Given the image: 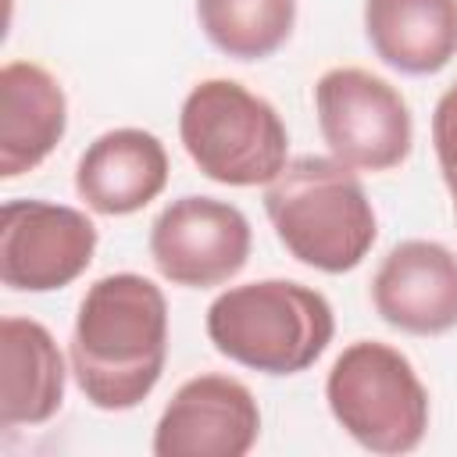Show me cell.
<instances>
[{
  "instance_id": "cell-8",
  "label": "cell",
  "mask_w": 457,
  "mask_h": 457,
  "mask_svg": "<svg viewBox=\"0 0 457 457\" xmlns=\"http://www.w3.org/2000/svg\"><path fill=\"white\" fill-rule=\"evenodd\" d=\"M96 253V225L64 204L7 200L0 211V278L18 293L75 282Z\"/></svg>"
},
{
  "instance_id": "cell-17",
  "label": "cell",
  "mask_w": 457,
  "mask_h": 457,
  "mask_svg": "<svg viewBox=\"0 0 457 457\" xmlns=\"http://www.w3.org/2000/svg\"><path fill=\"white\" fill-rule=\"evenodd\" d=\"M450 193H453V214H457V186H453V189H450Z\"/></svg>"
},
{
  "instance_id": "cell-15",
  "label": "cell",
  "mask_w": 457,
  "mask_h": 457,
  "mask_svg": "<svg viewBox=\"0 0 457 457\" xmlns=\"http://www.w3.org/2000/svg\"><path fill=\"white\" fill-rule=\"evenodd\" d=\"M211 46L236 61L271 57L296 25V0H196Z\"/></svg>"
},
{
  "instance_id": "cell-12",
  "label": "cell",
  "mask_w": 457,
  "mask_h": 457,
  "mask_svg": "<svg viewBox=\"0 0 457 457\" xmlns=\"http://www.w3.org/2000/svg\"><path fill=\"white\" fill-rule=\"evenodd\" d=\"M68 129V100L61 82L32 64L0 68V175L18 179L43 164Z\"/></svg>"
},
{
  "instance_id": "cell-14",
  "label": "cell",
  "mask_w": 457,
  "mask_h": 457,
  "mask_svg": "<svg viewBox=\"0 0 457 457\" xmlns=\"http://www.w3.org/2000/svg\"><path fill=\"white\" fill-rule=\"evenodd\" d=\"M364 32L389 68L436 75L457 57V0H364Z\"/></svg>"
},
{
  "instance_id": "cell-6",
  "label": "cell",
  "mask_w": 457,
  "mask_h": 457,
  "mask_svg": "<svg viewBox=\"0 0 457 457\" xmlns=\"http://www.w3.org/2000/svg\"><path fill=\"white\" fill-rule=\"evenodd\" d=\"M314 111L332 157L353 171H389L411 154L414 121L407 100L364 68H328L314 82Z\"/></svg>"
},
{
  "instance_id": "cell-7",
  "label": "cell",
  "mask_w": 457,
  "mask_h": 457,
  "mask_svg": "<svg viewBox=\"0 0 457 457\" xmlns=\"http://www.w3.org/2000/svg\"><path fill=\"white\" fill-rule=\"evenodd\" d=\"M253 246L239 207L214 196H179L150 225V257L171 286L211 289L243 271Z\"/></svg>"
},
{
  "instance_id": "cell-3",
  "label": "cell",
  "mask_w": 457,
  "mask_h": 457,
  "mask_svg": "<svg viewBox=\"0 0 457 457\" xmlns=\"http://www.w3.org/2000/svg\"><path fill=\"white\" fill-rule=\"evenodd\" d=\"M214 350L261 375L307 371L336 336L332 303L293 278L243 282L207 307Z\"/></svg>"
},
{
  "instance_id": "cell-9",
  "label": "cell",
  "mask_w": 457,
  "mask_h": 457,
  "mask_svg": "<svg viewBox=\"0 0 457 457\" xmlns=\"http://www.w3.org/2000/svg\"><path fill=\"white\" fill-rule=\"evenodd\" d=\"M261 436L253 393L228 375H196L175 389L154 428L157 457H243Z\"/></svg>"
},
{
  "instance_id": "cell-16",
  "label": "cell",
  "mask_w": 457,
  "mask_h": 457,
  "mask_svg": "<svg viewBox=\"0 0 457 457\" xmlns=\"http://www.w3.org/2000/svg\"><path fill=\"white\" fill-rule=\"evenodd\" d=\"M432 146L439 157L443 182L453 189L457 186V82L439 96L432 111Z\"/></svg>"
},
{
  "instance_id": "cell-11",
  "label": "cell",
  "mask_w": 457,
  "mask_h": 457,
  "mask_svg": "<svg viewBox=\"0 0 457 457\" xmlns=\"http://www.w3.org/2000/svg\"><path fill=\"white\" fill-rule=\"evenodd\" d=\"M168 186V150L146 129L96 136L75 168V193L89 211L121 218L143 211Z\"/></svg>"
},
{
  "instance_id": "cell-13",
  "label": "cell",
  "mask_w": 457,
  "mask_h": 457,
  "mask_svg": "<svg viewBox=\"0 0 457 457\" xmlns=\"http://www.w3.org/2000/svg\"><path fill=\"white\" fill-rule=\"evenodd\" d=\"M64 403V357L32 318L0 321V425H43Z\"/></svg>"
},
{
  "instance_id": "cell-4",
  "label": "cell",
  "mask_w": 457,
  "mask_h": 457,
  "mask_svg": "<svg viewBox=\"0 0 457 457\" xmlns=\"http://www.w3.org/2000/svg\"><path fill=\"white\" fill-rule=\"evenodd\" d=\"M189 161L221 186H268L289 161V132L278 111L232 79H204L179 114Z\"/></svg>"
},
{
  "instance_id": "cell-1",
  "label": "cell",
  "mask_w": 457,
  "mask_h": 457,
  "mask_svg": "<svg viewBox=\"0 0 457 457\" xmlns=\"http://www.w3.org/2000/svg\"><path fill=\"white\" fill-rule=\"evenodd\" d=\"M71 375L100 411H132L161 382L168 361V300L136 271L96 278L75 314Z\"/></svg>"
},
{
  "instance_id": "cell-2",
  "label": "cell",
  "mask_w": 457,
  "mask_h": 457,
  "mask_svg": "<svg viewBox=\"0 0 457 457\" xmlns=\"http://www.w3.org/2000/svg\"><path fill=\"white\" fill-rule=\"evenodd\" d=\"M264 211L278 243L307 268L325 275L353 271L375 236V207L353 175L336 157H296L264 189Z\"/></svg>"
},
{
  "instance_id": "cell-10",
  "label": "cell",
  "mask_w": 457,
  "mask_h": 457,
  "mask_svg": "<svg viewBox=\"0 0 457 457\" xmlns=\"http://www.w3.org/2000/svg\"><path fill=\"white\" fill-rule=\"evenodd\" d=\"M378 318L407 336H443L457 325V253L432 239L396 243L375 278Z\"/></svg>"
},
{
  "instance_id": "cell-5",
  "label": "cell",
  "mask_w": 457,
  "mask_h": 457,
  "mask_svg": "<svg viewBox=\"0 0 457 457\" xmlns=\"http://www.w3.org/2000/svg\"><path fill=\"white\" fill-rule=\"evenodd\" d=\"M325 400L339 428L371 453H411L428 432V389L411 361L378 339H357L332 361Z\"/></svg>"
}]
</instances>
